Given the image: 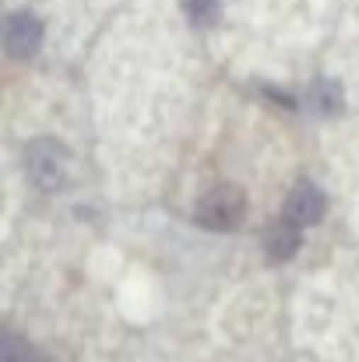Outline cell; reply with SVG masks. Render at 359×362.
Wrapping results in <instances>:
<instances>
[{
	"mask_svg": "<svg viewBox=\"0 0 359 362\" xmlns=\"http://www.w3.org/2000/svg\"><path fill=\"white\" fill-rule=\"evenodd\" d=\"M25 173L39 190H60L67 183V151L57 141H35L25 151Z\"/></svg>",
	"mask_w": 359,
	"mask_h": 362,
	"instance_id": "1",
	"label": "cell"
},
{
	"mask_svg": "<svg viewBox=\"0 0 359 362\" xmlns=\"http://www.w3.org/2000/svg\"><path fill=\"white\" fill-rule=\"evenodd\" d=\"M243 211H246V201H243V194H239L237 187H215V190L198 204V222H201L205 229L222 233V229H237Z\"/></svg>",
	"mask_w": 359,
	"mask_h": 362,
	"instance_id": "2",
	"label": "cell"
},
{
	"mask_svg": "<svg viewBox=\"0 0 359 362\" xmlns=\"http://www.w3.org/2000/svg\"><path fill=\"white\" fill-rule=\"evenodd\" d=\"M4 46H7V57L14 60H28L35 57V49L42 46V25L35 14L28 11H18L4 21Z\"/></svg>",
	"mask_w": 359,
	"mask_h": 362,
	"instance_id": "3",
	"label": "cell"
},
{
	"mask_svg": "<svg viewBox=\"0 0 359 362\" xmlns=\"http://www.w3.org/2000/svg\"><path fill=\"white\" fill-rule=\"evenodd\" d=\"M285 215L296 222V226H314L324 218V194L314 187V183H300L292 194H289V208Z\"/></svg>",
	"mask_w": 359,
	"mask_h": 362,
	"instance_id": "4",
	"label": "cell"
},
{
	"mask_svg": "<svg viewBox=\"0 0 359 362\" xmlns=\"http://www.w3.org/2000/svg\"><path fill=\"white\" fill-rule=\"evenodd\" d=\"M296 246H300V226L285 215V218H278L268 233H264V253L271 257V260H289L292 253H296Z\"/></svg>",
	"mask_w": 359,
	"mask_h": 362,
	"instance_id": "5",
	"label": "cell"
},
{
	"mask_svg": "<svg viewBox=\"0 0 359 362\" xmlns=\"http://www.w3.org/2000/svg\"><path fill=\"white\" fill-rule=\"evenodd\" d=\"M310 103H314V110H321V113H335V110H342V88L331 85V81H317V85L310 88Z\"/></svg>",
	"mask_w": 359,
	"mask_h": 362,
	"instance_id": "6",
	"label": "cell"
},
{
	"mask_svg": "<svg viewBox=\"0 0 359 362\" xmlns=\"http://www.w3.org/2000/svg\"><path fill=\"white\" fill-rule=\"evenodd\" d=\"M0 362H39V359H35V352H32L21 338L7 334L4 345H0Z\"/></svg>",
	"mask_w": 359,
	"mask_h": 362,
	"instance_id": "7",
	"label": "cell"
},
{
	"mask_svg": "<svg viewBox=\"0 0 359 362\" xmlns=\"http://www.w3.org/2000/svg\"><path fill=\"white\" fill-rule=\"evenodd\" d=\"M187 7H190V18L194 21H215V0H187Z\"/></svg>",
	"mask_w": 359,
	"mask_h": 362,
	"instance_id": "8",
	"label": "cell"
}]
</instances>
